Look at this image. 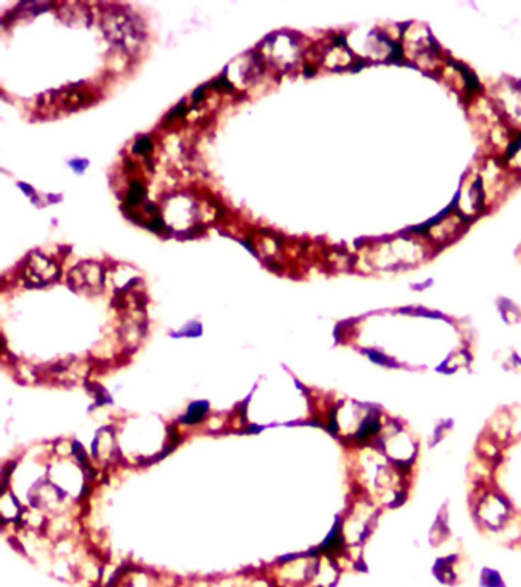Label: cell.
<instances>
[{
    "label": "cell",
    "mask_w": 521,
    "mask_h": 587,
    "mask_svg": "<svg viewBox=\"0 0 521 587\" xmlns=\"http://www.w3.org/2000/svg\"><path fill=\"white\" fill-rule=\"evenodd\" d=\"M25 274L35 285H45L59 275V269L45 256L34 253L30 256L25 266Z\"/></svg>",
    "instance_id": "1"
},
{
    "label": "cell",
    "mask_w": 521,
    "mask_h": 587,
    "mask_svg": "<svg viewBox=\"0 0 521 587\" xmlns=\"http://www.w3.org/2000/svg\"><path fill=\"white\" fill-rule=\"evenodd\" d=\"M103 271L98 265L95 263H84L79 266L71 274V282L76 290L86 291H96L101 290L103 286Z\"/></svg>",
    "instance_id": "2"
},
{
    "label": "cell",
    "mask_w": 521,
    "mask_h": 587,
    "mask_svg": "<svg viewBox=\"0 0 521 587\" xmlns=\"http://www.w3.org/2000/svg\"><path fill=\"white\" fill-rule=\"evenodd\" d=\"M210 406L207 401H199V402H193L191 406L188 407L187 415L182 418L181 421L184 422V424L193 426V424H199V422L205 418L207 411H208Z\"/></svg>",
    "instance_id": "3"
},
{
    "label": "cell",
    "mask_w": 521,
    "mask_h": 587,
    "mask_svg": "<svg viewBox=\"0 0 521 587\" xmlns=\"http://www.w3.org/2000/svg\"><path fill=\"white\" fill-rule=\"evenodd\" d=\"M144 193H146V190H144L142 186L133 184L132 188H130V191H129V195H127V204L129 205H137V204H139L142 196H144Z\"/></svg>",
    "instance_id": "4"
},
{
    "label": "cell",
    "mask_w": 521,
    "mask_h": 587,
    "mask_svg": "<svg viewBox=\"0 0 521 587\" xmlns=\"http://www.w3.org/2000/svg\"><path fill=\"white\" fill-rule=\"evenodd\" d=\"M149 150H151V144H150V139H149V138H142V139H139V141L137 142V146H134V152H141V153H144V152H149Z\"/></svg>",
    "instance_id": "5"
}]
</instances>
